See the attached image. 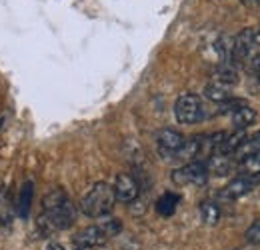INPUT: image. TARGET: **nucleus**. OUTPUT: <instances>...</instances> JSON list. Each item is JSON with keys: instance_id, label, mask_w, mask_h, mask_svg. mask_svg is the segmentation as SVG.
<instances>
[{"instance_id": "nucleus-7", "label": "nucleus", "mask_w": 260, "mask_h": 250, "mask_svg": "<svg viewBox=\"0 0 260 250\" xmlns=\"http://www.w3.org/2000/svg\"><path fill=\"white\" fill-rule=\"evenodd\" d=\"M112 190H114L116 200H120V202H132V200H136L138 198V192H140L138 182L134 180V176L126 174V172H122V174H118L114 178Z\"/></svg>"}, {"instance_id": "nucleus-16", "label": "nucleus", "mask_w": 260, "mask_h": 250, "mask_svg": "<svg viewBox=\"0 0 260 250\" xmlns=\"http://www.w3.org/2000/svg\"><path fill=\"white\" fill-rule=\"evenodd\" d=\"M246 240L252 242V244H260V220L252 222L246 230Z\"/></svg>"}, {"instance_id": "nucleus-8", "label": "nucleus", "mask_w": 260, "mask_h": 250, "mask_svg": "<svg viewBox=\"0 0 260 250\" xmlns=\"http://www.w3.org/2000/svg\"><path fill=\"white\" fill-rule=\"evenodd\" d=\"M260 176H246V174H240V176H236L234 180H230L224 190L220 192V196L222 198H228V200H238V198H242L244 194H248L254 184L258 182Z\"/></svg>"}, {"instance_id": "nucleus-10", "label": "nucleus", "mask_w": 260, "mask_h": 250, "mask_svg": "<svg viewBox=\"0 0 260 250\" xmlns=\"http://www.w3.org/2000/svg\"><path fill=\"white\" fill-rule=\"evenodd\" d=\"M256 152H260V130H256V132L250 134V136H244V140H242L240 146L234 150L232 158H234L236 162H240V160L252 157V154H256Z\"/></svg>"}, {"instance_id": "nucleus-14", "label": "nucleus", "mask_w": 260, "mask_h": 250, "mask_svg": "<svg viewBox=\"0 0 260 250\" xmlns=\"http://www.w3.org/2000/svg\"><path fill=\"white\" fill-rule=\"evenodd\" d=\"M198 210H200V218H202L204 224H210V226L218 224V220H220V208H218L216 202L204 200V202H200Z\"/></svg>"}, {"instance_id": "nucleus-6", "label": "nucleus", "mask_w": 260, "mask_h": 250, "mask_svg": "<svg viewBox=\"0 0 260 250\" xmlns=\"http://www.w3.org/2000/svg\"><path fill=\"white\" fill-rule=\"evenodd\" d=\"M254 46V28H244L230 42V58H234L236 63H244L252 54Z\"/></svg>"}, {"instance_id": "nucleus-3", "label": "nucleus", "mask_w": 260, "mask_h": 250, "mask_svg": "<svg viewBox=\"0 0 260 250\" xmlns=\"http://www.w3.org/2000/svg\"><path fill=\"white\" fill-rule=\"evenodd\" d=\"M174 114L180 124H196L204 118V104L198 94L184 92L176 98Z\"/></svg>"}, {"instance_id": "nucleus-19", "label": "nucleus", "mask_w": 260, "mask_h": 250, "mask_svg": "<svg viewBox=\"0 0 260 250\" xmlns=\"http://www.w3.org/2000/svg\"><path fill=\"white\" fill-rule=\"evenodd\" d=\"M48 250H64V248H62L60 244H50V246H48Z\"/></svg>"}, {"instance_id": "nucleus-22", "label": "nucleus", "mask_w": 260, "mask_h": 250, "mask_svg": "<svg viewBox=\"0 0 260 250\" xmlns=\"http://www.w3.org/2000/svg\"><path fill=\"white\" fill-rule=\"evenodd\" d=\"M0 122H2V120H0Z\"/></svg>"}, {"instance_id": "nucleus-17", "label": "nucleus", "mask_w": 260, "mask_h": 250, "mask_svg": "<svg viewBox=\"0 0 260 250\" xmlns=\"http://www.w3.org/2000/svg\"><path fill=\"white\" fill-rule=\"evenodd\" d=\"M242 4L252 6V8H260V0H242Z\"/></svg>"}, {"instance_id": "nucleus-15", "label": "nucleus", "mask_w": 260, "mask_h": 250, "mask_svg": "<svg viewBox=\"0 0 260 250\" xmlns=\"http://www.w3.org/2000/svg\"><path fill=\"white\" fill-rule=\"evenodd\" d=\"M32 196H34V184L30 180H26L22 184V190H20V198H18V212L22 218L28 216L30 212V206H32Z\"/></svg>"}, {"instance_id": "nucleus-5", "label": "nucleus", "mask_w": 260, "mask_h": 250, "mask_svg": "<svg viewBox=\"0 0 260 250\" xmlns=\"http://www.w3.org/2000/svg\"><path fill=\"white\" fill-rule=\"evenodd\" d=\"M184 142H186V138L178 130H172V128H162L156 134L158 152L162 154V158H178Z\"/></svg>"}, {"instance_id": "nucleus-4", "label": "nucleus", "mask_w": 260, "mask_h": 250, "mask_svg": "<svg viewBox=\"0 0 260 250\" xmlns=\"http://www.w3.org/2000/svg\"><path fill=\"white\" fill-rule=\"evenodd\" d=\"M208 168H206V162H188L184 164L182 168H176L172 172V180L180 186H204L206 180H208Z\"/></svg>"}, {"instance_id": "nucleus-1", "label": "nucleus", "mask_w": 260, "mask_h": 250, "mask_svg": "<svg viewBox=\"0 0 260 250\" xmlns=\"http://www.w3.org/2000/svg\"><path fill=\"white\" fill-rule=\"evenodd\" d=\"M42 210H44V222H48L52 228L56 230H66L74 224L76 218V212H74V206L68 198L62 188H52L44 200H42Z\"/></svg>"}, {"instance_id": "nucleus-13", "label": "nucleus", "mask_w": 260, "mask_h": 250, "mask_svg": "<svg viewBox=\"0 0 260 250\" xmlns=\"http://www.w3.org/2000/svg\"><path fill=\"white\" fill-rule=\"evenodd\" d=\"M176 206H178V194H174V192H164L156 200V212L164 218L172 216L176 212Z\"/></svg>"}, {"instance_id": "nucleus-18", "label": "nucleus", "mask_w": 260, "mask_h": 250, "mask_svg": "<svg viewBox=\"0 0 260 250\" xmlns=\"http://www.w3.org/2000/svg\"><path fill=\"white\" fill-rule=\"evenodd\" d=\"M254 44H256V46H260V28L254 32Z\"/></svg>"}, {"instance_id": "nucleus-2", "label": "nucleus", "mask_w": 260, "mask_h": 250, "mask_svg": "<svg viewBox=\"0 0 260 250\" xmlns=\"http://www.w3.org/2000/svg\"><path fill=\"white\" fill-rule=\"evenodd\" d=\"M116 202L114 190L108 182H96L80 200V210L90 218H104L112 212Z\"/></svg>"}, {"instance_id": "nucleus-12", "label": "nucleus", "mask_w": 260, "mask_h": 250, "mask_svg": "<svg viewBox=\"0 0 260 250\" xmlns=\"http://www.w3.org/2000/svg\"><path fill=\"white\" fill-rule=\"evenodd\" d=\"M230 118H232V124L236 126L238 130H244V128H248L250 124H254L256 112L248 104H242L240 108H236L234 112H230Z\"/></svg>"}, {"instance_id": "nucleus-21", "label": "nucleus", "mask_w": 260, "mask_h": 250, "mask_svg": "<svg viewBox=\"0 0 260 250\" xmlns=\"http://www.w3.org/2000/svg\"><path fill=\"white\" fill-rule=\"evenodd\" d=\"M80 250H86V248H80Z\"/></svg>"}, {"instance_id": "nucleus-11", "label": "nucleus", "mask_w": 260, "mask_h": 250, "mask_svg": "<svg viewBox=\"0 0 260 250\" xmlns=\"http://www.w3.org/2000/svg\"><path fill=\"white\" fill-rule=\"evenodd\" d=\"M236 160L232 158V154H212L206 160V168L208 172H214L216 176H224L234 168Z\"/></svg>"}, {"instance_id": "nucleus-9", "label": "nucleus", "mask_w": 260, "mask_h": 250, "mask_svg": "<svg viewBox=\"0 0 260 250\" xmlns=\"http://www.w3.org/2000/svg\"><path fill=\"white\" fill-rule=\"evenodd\" d=\"M108 234L100 226H88L74 236V244H78L80 248H92V246H102Z\"/></svg>"}, {"instance_id": "nucleus-20", "label": "nucleus", "mask_w": 260, "mask_h": 250, "mask_svg": "<svg viewBox=\"0 0 260 250\" xmlns=\"http://www.w3.org/2000/svg\"><path fill=\"white\" fill-rule=\"evenodd\" d=\"M256 76H258V80H260V56L256 58Z\"/></svg>"}]
</instances>
